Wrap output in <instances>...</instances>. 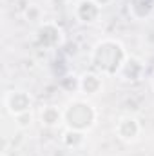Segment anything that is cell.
Here are the masks:
<instances>
[{
	"label": "cell",
	"instance_id": "obj_1",
	"mask_svg": "<svg viewBox=\"0 0 154 156\" xmlns=\"http://www.w3.org/2000/svg\"><path fill=\"white\" fill-rule=\"evenodd\" d=\"M80 109H82V102H76V104H71L69 109L65 111V120H67V123H69L71 129H85L94 120L93 109L85 111L83 115H80Z\"/></svg>",
	"mask_w": 154,
	"mask_h": 156
},
{
	"label": "cell",
	"instance_id": "obj_2",
	"mask_svg": "<svg viewBox=\"0 0 154 156\" xmlns=\"http://www.w3.org/2000/svg\"><path fill=\"white\" fill-rule=\"evenodd\" d=\"M15 104L18 105L15 116H20V115L27 113V109L31 107V98H29L26 93H22V91H16V93L13 91V93L7 94V98H5V105H7V109H9V107H13Z\"/></svg>",
	"mask_w": 154,
	"mask_h": 156
},
{
	"label": "cell",
	"instance_id": "obj_3",
	"mask_svg": "<svg viewBox=\"0 0 154 156\" xmlns=\"http://www.w3.org/2000/svg\"><path fill=\"white\" fill-rule=\"evenodd\" d=\"M58 122H60V113H58V109L47 107V109L42 111V123H45V125H56Z\"/></svg>",
	"mask_w": 154,
	"mask_h": 156
}]
</instances>
